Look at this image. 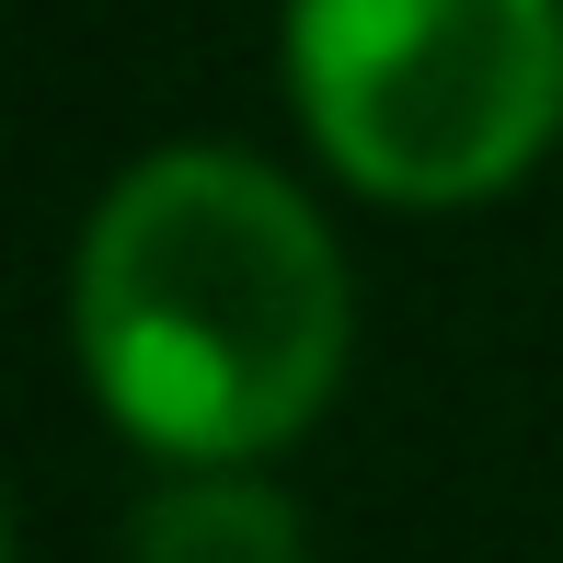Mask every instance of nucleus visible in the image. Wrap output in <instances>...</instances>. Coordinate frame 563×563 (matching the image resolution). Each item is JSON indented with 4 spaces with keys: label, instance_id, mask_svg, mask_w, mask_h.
Instances as JSON below:
<instances>
[{
    "label": "nucleus",
    "instance_id": "1",
    "mask_svg": "<svg viewBox=\"0 0 563 563\" xmlns=\"http://www.w3.org/2000/svg\"><path fill=\"white\" fill-rule=\"evenodd\" d=\"M69 345L92 402L173 472H242L334 402L356 288L322 208L219 139L150 150L69 253Z\"/></svg>",
    "mask_w": 563,
    "mask_h": 563
},
{
    "label": "nucleus",
    "instance_id": "2",
    "mask_svg": "<svg viewBox=\"0 0 563 563\" xmlns=\"http://www.w3.org/2000/svg\"><path fill=\"white\" fill-rule=\"evenodd\" d=\"M311 150L379 208H483L563 139V0H288Z\"/></svg>",
    "mask_w": 563,
    "mask_h": 563
},
{
    "label": "nucleus",
    "instance_id": "3",
    "mask_svg": "<svg viewBox=\"0 0 563 563\" xmlns=\"http://www.w3.org/2000/svg\"><path fill=\"white\" fill-rule=\"evenodd\" d=\"M126 563H311L299 506L253 472H173L126 529Z\"/></svg>",
    "mask_w": 563,
    "mask_h": 563
}]
</instances>
